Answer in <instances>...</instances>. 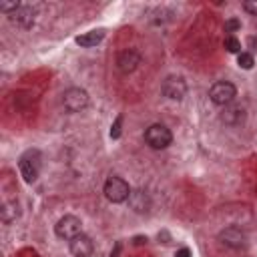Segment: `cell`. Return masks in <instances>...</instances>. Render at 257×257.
<instances>
[{"label":"cell","mask_w":257,"mask_h":257,"mask_svg":"<svg viewBox=\"0 0 257 257\" xmlns=\"http://www.w3.org/2000/svg\"><path fill=\"white\" fill-rule=\"evenodd\" d=\"M171 141H173V135L165 124H151L145 131V143L155 151L167 149L171 145Z\"/></svg>","instance_id":"1"},{"label":"cell","mask_w":257,"mask_h":257,"mask_svg":"<svg viewBox=\"0 0 257 257\" xmlns=\"http://www.w3.org/2000/svg\"><path fill=\"white\" fill-rule=\"evenodd\" d=\"M237 96V88L235 84H231L229 80H219L209 88V98L217 104V106H227L235 100Z\"/></svg>","instance_id":"2"},{"label":"cell","mask_w":257,"mask_h":257,"mask_svg":"<svg viewBox=\"0 0 257 257\" xmlns=\"http://www.w3.org/2000/svg\"><path fill=\"white\" fill-rule=\"evenodd\" d=\"M18 169H20V175L24 177L26 183H34L38 179V173H40V153L38 151L24 153L18 161Z\"/></svg>","instance_id":"3"},{"label":"cell","mask_w":257,"mask_h":257,"mask_svg":"<svg viewBox=\"0 0 257 257\" xmlns=\"http://www.w3.org/2000/svg\"><path fill=\"white\" fill-rule=\"evenodd\" d=\"M128 195H131V187L124 179L120 177H108L106 183H104V197L110 201V203H122V201H128Z\"/></svg>","instance_id":"4"},{"label":"cell","mask_w":257,"mask_h":257,"mask_svg":"<svg viewBox=\"0 0 257 257\" xmlns=\"http://www.w3.org/2000/svg\"><path fill=\"white\" fill-rule=\"evenodd\" d=\"M62 104L70 112H80L88 106V92L84 88H78V86L66 88L62 92Z\"/></svg>","instance_id":"5"},{"label":"cell","mask_w":257,"mask_h":257,"mask_svg":"<svg viewBox=\"0 0 257 257\" xmlns=\"http://www.w3.org/2000/svg\"><path fill=\"white\" fill-rule=\"evenodd\" d=\"M54 233H56L60 239L70 241V239H74L76 235L82 233V223H80V219L74 217V215H64V217H60V219L56 221Z\"/></svg>","instance_id":"6"},{"label":"cell","mask_w":257,"mask_h":257,"mask_svg":"<svg viewBox=\"0 0 257 257\" xmlns=\"http://www.w3.org/2000/svg\"><path fill=\"white\" fill-rule=\"evenodd\" d=\"M163 94L171 100H181L187 94V82L181 76H167L163 82Z\"/></svg>","instance_id":"7"},{"label":"cell","mask_w":257,"mask_h":257,"mask_svg":"<svg viewBox=\"0 0 257 257\" xmlns=\"http://www.w3.org/2000/svg\"><path fill=\"white\" fill-rule=\"evenodd\" d=\"M219 241L231 249H239V247H245L247 245V235L243 229L239 227H227L219 233Z\"/></svg>","instance_id":"8"},{"label":"cell","mask_w":257,"mask_h":257,"mask_svg":"<svg viewBox=\"0 0 257 257\" xmlns=\"http://www.w3.org/2000/svg\"><path fill=\"white\" fill-rule=\"evenodd\" d=\"M68 249H70V253H72L74 257H90L92 251H94V245H92V239H90L88 235L80 233V235H76L74 239H70Z\"/></svg>","instance_id":"9"},{"label":"cell","mask_w":257,"mask_h":257,"mask_svg":"<svg viewBox=\"0 0 257 257\" xmlns=\"http://www.w3.org/2000/svg\"><path fill=\"white\" fill-rule=\"evenodd\" d=\"M141 64V54L133 48L128 50H122L118 56H116V68L122 72V74H128L133 70H137V66Z\"/></svg>","instance_id":"10"},{"label":"cell","mask_w":257,"mask_h":257,"mask_svg":"<svg viewBox=\"0 0 257 257\" xmlns=\"http://www.w3.org/2000/svg\"><path fill=\"white\" fill-rule=\"evenodd\" d=\"M128 205L131 209H135L137 213H147L151 207V199L145 191H131L128 195Z\"/></svg>","instance_id":"11"},{"label":"cell","mask_w":257,"mask_h":257,"mask_svg":"<svg viewBox=\"0 0 257 257\" xmlns=\"http://www.w3.org/2000/svg\"><path fill=\"white\" fill-rule=\"evenodd\" d=\"M102 38H104V30H102V28H98V30H88V32L76 36V44H80V46H84V48H90V46H96Z\"/></svg>","instance_id":"12"},{"label":"cell","mask_w":257,"mask_h":257,"mask_svg":"<svg viewBox=\"0 0 257 257\" xmlns=\"http://www.w3.org/2000/svg\"><path fill=\"white\" fill-rule=\"evenodd\" d=\"M221 120L225 124H239L243 120V108L241 106H233V104H227L221 112Z\"/></svg>","instance_id":"13"},{"label":"cell","mask_w":257,"mask_h":257,"mask_svg":"<svg viewBox=\"0 0 257 257\" xmlns=\"http://www.w3.org/2000/svg\"><path fill=\"white\" fill-rule=\"evenodd\" d=\"M12 20H14V22H18L20 26L28 28V26L34 22V10H32L30 6H20V8L12 14Z\"/></svg>","instance_id":"14"},{"label":"cell","mask_w":257,"mask_h":257,"mask_svg":"<svg viewBox=\"0 0 257 257\" xmlns=\"http://www.w3.org/2000/svg\"><path fill=\"white\" fill-rule=\"evenodd\" d=\"M16 217H18V205H16V201L4 203V207H2V219H4L6 223H10V221H14Z\"/></svg>","instance_id":"15"},{"label":"cell","mask_w":257,"mask_h":257,"mask_svg":"<svg viewBox=\"0 0 257 257\" xmlns=\"http://www.w3.org/2000/svg\"><path fill=\"white\" fill-rule=\"evenodd\" d=\"M223 46H225V50L227 52H231V54H241V42L235 38V36H225V40H223Z\"/></svg>","instance_id":"16"},{"label":"cell","mask_w":257,"mask_h":257,"mask_svg":"<svg viewBox=\"0 0 257 257\" xmlns=\"http://www.w3.org/2000/svg\"><path fill=\"white\" fill-rule=\"evenodd\" d=\"M237 64H239L241 68L249 70V68H253L255 58H253V54H249V52H241V54H237Z\"/></svg>","instance_id":"17"},{"label":"cell","mask_w":257,"mask_h":257,"mask_svg":"<svg viewBox=\"0 0 257 257\" xmlns=\"http://www.w3.org/2000/svg\"><path fill=\"white\" fill-rule=\"evenodd\" d=\"M20 6H22V4L16 2V0H12V2H0V10H2V12H12V10L16 12Z\"/></svg>","instance_id":"18"},{"label":"cell","mask_w":257,"mask_h":257,"mask_svg":"<svg viewBox=\"0 0 257 257\" xmlns=\"http://www.w3.org/2000/svg\"><path fill=\"white\" fill-rule=\"evenodd\" d=\"M120 126H122V116H116L114 122H112V128H110V137L112 139H118L120 137Z\"/></svg>","instance_id":"19"},{"label":"cell","mask_w":257,"mask_h":257,"mask_svg":"<svg viewBox=\"0 0 257 257\" xmlns=\"http://www.w3.org/2000/svg\"><path fill=\"white\" fill-rule=\"evenodd\" d=\"M243 8H245L249 14H257V0H247V2H243Z\"/></svg>","instance_id":"20"},{"label":"cell","mask_w":257,"mask_h":257,"mask_svg":"<svg viewBox=\"0 0 257 257\" xmlns=\"http://www.w3.org/2000/svg\"><path fill=\"white\" fill-rule=\"evenodd\" d=\"M239 26H241L239 20H227V22H225V32H233V30H237Z\"/></svg>","instance_id":"21"},{"label":"cell","mask_w":257,"mask_h":257,"mask_svg":"<svg viewBox=\"0 0 257 257\" xmlns=\"http://www.w3.org/2000/svg\"><path fill=\"white\" fill-rule=\"evenodd\" d=\"M177 257H191V251H189L187 247H181V249L177 251Z\"/></svg>","instance_id":"22"},{"label":"cell","mask_w":257,"mask_h":257,"mask_svg":"<svg viewBox=\"0 0 257 257\" xmlns=\"http://www.w3.org/2000/svg\"><path fill=\"white\" fill-rule=\"evenodd\" d=\"M118 251H120V245H116V247H114V251L110 253V257H116V255H118Z\"/></svg>","instance_id":"23"}]
</instances>
